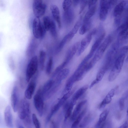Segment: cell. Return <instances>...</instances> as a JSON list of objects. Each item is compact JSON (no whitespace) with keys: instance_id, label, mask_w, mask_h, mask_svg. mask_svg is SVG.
Returning <instances> with one entry per match:
<instances>
[{"instance_id":"obj_1","label":"cell","mask_w":128,"mask_h":128,"mask_svg":"<svg viewBox=\"0 0 128 128\" xmlns=\"http://www.w3.org/2000/svg\"><path fill=\"white\" fill-rule=\"evenodd\" d=\"M38 58L36 55L31 58L28 64L26 72V80L28 82L38 72Z\"/></svg>"},{"instance_id":"obj_2","label":"cell","mask_w":128,"mask_h":128,"mask_svg":"<svg viewBox=\"0 0 128 128\" xmlns=\"http://www.w3.org/2000/svg\"><path fill=\"white\" fill-rule=\"evenodd\" d=\"M44 99L42 94L41 86L37 91L33 97V103L39 115L42 116L44 109Z\"/></svg>"},{"instance_id":"obj_3","label":"cell","mask_w":128,"mask_h":128,"mask_svg":"<svg viewBox=\"0 0 128 128\" xmlns=\"http://www.w3.org/2000/svg\"><path fill=\"white\" fill-rule=\"evenodd\" d=\"M32 32L34 37L36 39L42 38L46 31L40 18H35L32 24Z\"/></svg>"},{"instance_id":"obj_4","label":"cell","mask_w":128,"mask_h":128,"mask_svg":"<svg viewBox=\"0 0 128 128\" xmlns=\"http://www.w3.org/2000/svg\"><path fill=\"white\" fill-rule=\"evenodd\" d=\"M112 40V36L108 35L99 46L92 59L96 63L102 58L106 50L109 46Z\"/></svg>"},{"instance_id":"obj_5","label":"cell","mask_w":128,"mask_h":128,"mask_svg":"<svg viewBox=\"0 0 128 128\" xmlns=\"http://www.w3.org/2000/svg\"><path fill=\"white\" fill-rule=\"evenodd\" d=\"M19 118L23 120L30 116V104L26 99H22L19 102L18 111Z\"/></svg>"},{"instance_id":"obj_6","label":"cell","mask_w":128,"mask_h":128,"mask_svg":"<svg viewBox=\"0 0 128 128\" xmlns=\"http://www.w3.org/2000/svg\"><path fill=\"white\" fill-rule=\"evenodd\" d=\"M116 3L115 0H101L99 13L100 20L104 21L107 16L109 9L112 6Z\"/></svg>"},{"instance_id":"obj_7","label":"cell","mask_w":128,"mask_h":128,"mask_svg":"<svg viewBox=\"0 0 128 128\" xmlns=\"http://www.w3.org/2000/svg\"><path fill=\"white\" fill-rule=\"evenodd\" d=\"M46 5L41 0H34L32 3V9L35 18H40L45 14Z\"/></svg>"},{"instance_id":"obj_8","label":"cell","mask_w":128,"mask_h":128,"mask_svg":"<svg viewBox=\"0 0 128 128\" xmlns=\"http://www.w3.org/2000/svg\"><path fill=\"white\" fill-rule=\"evenodd\" d=\"M96 32V29L93 30L82 40L76 52L77 56H80L84 51L90 43L93 36Z\"/></svg>"},{"instance_id":"obj_9","label":"cell","mask_w":128,"mask_h":128,"mask_svg":"<svg viewBox=\"0 0 128 128\" xmlns=\"http://www.w3.org/2000/svg\"><path fill=\"white\" fill-rule=\"evenodd\" d=\"M38 75V72H37L29 82L24 92L25 96L28 99L32 98L34 92Z\"/></svg>"},{"instance_id":"obj_10","label":"cell","mask_w":128,"mask_h":128,"mask_svg":"<svg viewBox=\"0 0 128 128\" xmlns=\"http://www.w3.org/2000/svg\"><path fill=\"white\" fill-rule=\"evenodd\" d=\"M126 2L122 1L119 3L115 7L113 12L114 16L116 18L115 22L119 23L120 17L122 14L126 6Z\"/></svg>"},{"instance_id":"obj_11","label":"cell","mask_w":128,"mask_h":128,"mask_svg":"<svg viewBox=\"0 0 128 128\" xmlns=\"http://www.w3.org/2000/svg\"><path fill=\"white\" fill-rule=\"evenodd\" d=\"M11 104L14 112H17L19 102L18 88L17 87L14 86L12 91L10 97Z\"/></svg>"},{"instance_id":"obj_12","label":"cell","mask_w":128,"mask_h":128,"mask_svg":"<svg viewBox=\"0 0 128 128\" xmlns=\"http://www.w3.org/2000/svg\"><path fill=\"white\" fill-rule=\"evenodd\" d=\"M67 100L66 98L63 96L59 99L57 102L52 107L50 112L47 116L46 123H47L52 116L59 109Z\"/></svg>"},{"instance_id":"obj_13","label":"cell","mask_w":128,"mask_h":128,"mask_svg":"<svg viewBox=\"0 0 128 128\" xmlns=\"http://www.w3.org/2000/svg\"><path fill=\"white\" fill-rule=\"evenodd\" d=\"M4 118L6 125L8 128H14L12 114L9 105L8 106L4 111Z\"/></svg>"},{"instance_id":"obj_14","label":"cell","mask_w":128,"mask_h":128,"mask_svg":"<svg viewBox=\"0 0 128 128\" xmlns=\"http://www.w3.org/2000/svg\"><path fill=\"white\" fill-rule=\"evenodd\" d=\"M119 32L118 41H121L128 38V22L127 20L121 25L118 29Z\"/></svg>"},{"instance_id":"obj_15","label":"cell","mask_w":128,"mask_h":128,"mask_svg":"<svg viewBox=\"0 0 128 128\" xmlns=\"http://www.w3.org/2000/svg\"><path fill=\"white\" fill-rule=\"evenodd\" d=\"M51 12L54 19L56 22L58 28L60 29L61 23L59 9L56 5L52 4L50 7Z\"/></svg>"},{"instance_id":"obj_16","label":"cell","mask_w":128,"mask_h":128,"mask_svg":"<svg viewBox=\"0 0 128 128\" xmlns=\"http://www.w3.org/2000/svg\"><path fill=\"white\" fill-rule=\"evenodd\" d=\"M36 39L34 37L30 40L27 48L26 51L27 56L30 57L34 54L38 46V42Z\"/></svg>"},{"instance_id":"obj_17","label":"cell","mask_w":128,"mask_h":128,"mask_svg":"<svg viewBox=\"0 0 128 128\" xmlns=\"http://www.w3.org/2000/svg\"><path fill=\"white\" fill-rule=\"evenodd\" d=\"M80 42H78L72 45L68 50L64 60L69 63L74 56L77 52Z\"/></svg>"},{"instance_id":"obj_18","label":"cell","mask_w":128,"mask_h":128,"mask_svg":"<svg viewBox=\"0 0 128 128\" xmlns=\"http://www.w3.org/2000/svg\"><path fill=\"white\" fill-rule=\"evenodd\" d=\"M105 35V33L103 32L96 39L93 44L87 56L90 58L97 50Z\"/></svg>"},{"instance_id":"obj_19","label":"cell","mask_w":128,"mask_h":128,"mask_svg":"<svg viewBox=\"0 0 128 128\" xmlns=\"http://www.w3.org/2000/svg\"><path fill=\"white\" fill-rule=\"evenodd\" d=\"M114 90L112 89L108 93L105 98L100 104L99 106L100 109H102L104 108L106 104L110 103L111 102L112 98L114 95Z\"/></svg>"},{"instance_id":"obj_20","label":"cell","mask_w":128,"mask_h":128,"mask_svg":"<svg viewBox=\"0 0 128 128\" xmlns=\"http://www.w3.org/2000/svg\"><path fill=\"white\" fill-rule=\"evenodd\" d=\"M88 87L86 85L79 89L74 94L71 101L76 104L77 100L85 92Z\"/></svg>"},{"instance_id":"obj_21","label":"cell","mask_w":128,"mask_h":128,"mask_svg":"<svg viewBox=\"0 0 128 128\" xmlns=\"http://www.w3.org/2000/svg\"><path fill=\"white\" fill-rule=\"evenodd\" d=\"M46 56V53L44 51L42 50L40 51L38 58V64L40 70L42 71H43L45 68Z\"/></svg>"},{"instance_id":"obj_22","label":"cell","mask_w":128,"mask_h":128,"mask_svg":"<svg viewBox=\"0 0 128 128\" xmlns=\"http://www.w3.org/2000/svg\"><path fill=\"white\" fill-rule=\"evenodd\" d=\"M87 102L86 100H84L80 102L77 105L71 116V119L72 120H74L76 119L79 114L82 108Z\"/></svg>"},{"instance_id":"obj_23","label":"cell","mask_w":128,"mask_h":128,"mask_svg":"<svg viewBox=\"0 0 128 128\" xmlns=\"http://www.w3.org/2000/svg\"><path fill=\"white\" fill-rule=\"evenodd\" d=\"M76 104L71 101L66 103L64 106L65 111L64 115V120H66L70 116L74 106Z\"/></svg>"},{"instance_id":"obj_24","label":"cell","mask_w":128,"mask_h":128,"mask_svg":"<svg viewBox=\"0 0 128 128\" xmlns=\"http://www.w3.org/2000/svg\"><path fill=\"white\" fill-rule=\"evenodd\" d=\"M96 8V4L88 8V10L84 16L83 20V22L88 21L90 20V18L95 14Z\"/></svg>"},{"instance_id":"obj_25","label":"cell","mask_w":128,"mask_h":128,"mask_svg":"<svg viewBox=\"0 0 128 128\" xmlns=\"http://www.w3.org/2000/svg\"><path fill=\"white\" fill-rule=\"evenodd\" d=\"M72 39L68 34L65 36L59 43L56 50V53L57 54L60 52L65 44Z\"/></svg>"},{"instance_id":"obj_26","label":"cell","mask_w":128,"mask_h":128,"mask_svg":"<svg viewBox=\"0 0 128 128\" xmlns=\"http://www.w3.org/2000/svg\"><path fill=\"white\" fill-rule=\"evenodd\" d=\"M91 25V20H90L88 21L83 22L82 25L81 26L79 32L80 34L83 35L86 33L90 29Z\"/></svg>"},{"instance_id":"obj_27","label":"cell","mask_w":128,"mask_h":128,"mask_svg":"<svg viewBox=\"0 0 128 128\" xmlns=\"http://www.w3.org/2000/svg\"><path fill=\"white\" fill-rule=\"evenodd\" d=\"M120 72V71L117 69L113 66L108 76L109 81L110 82L114 81L118 76Z\"/></svg>"},{"instance_id":"obj_28","label":"cell","mask_w":128,"mask_h":128,"mask_svg":"<svg viewBox=\"0 0 128 128\" xmlns=\"http://www.w3.org/2000/svg\"><path fill=\"white\" fill-rule=\"evenodd\" d=\"M86 108L84 109L81 112L78 114L75 121L72 124L71 126V128H76L80 123L82 120L86 112Z\"/></svg>"},{"instance_id":"obj_29","label":"cell","mask_w":128,"mask_h":128,"mask_svg":"<svg viewBox=\"0 0 128 128\" xmlns=\"http://www.w3.org/2000/svg\"><path fill=\"white\" fill-rule=\"evenodd\" d=\"M53 64V58L52 56H50L48 59L46 67V72L47 75H49L51 73Z\"/></svg>"},{"instance_id":"obj_30","label":"cell","mask_w":128,"mask_h":128,"mask_svg":"<svg viewBox=\"0 0 128 128\" xmlns=\"http://www.w3.org/2000/svg\"><path fill=\"white\" fill-rule=\"evenodd\" d=\"M52 20L48 16L44 17L43 24L46 31H49Z\"/></svg>"},{"instance_id":"obj_31","label":"cell","mask_w":128,"mask_h":128,"mask_svg":"<svg viewBox=\"0 0 128 128\" xmlns=\"http://www.w3.org/2000/svg\"><path fill=\"white\" fill-rule=\"evenodd\" d=\"M64 12L65 18L68 23H70L72 21L74 16V12L70 8L67 11Z\"/></svg>"},{"instance_id":"obj_32","label":"cell","mask_w":128,"mask_h":128,"mask_svg":"<svg viewBox=\"0 0 128 128\" xmlns=\"http://www.w3.org/2000/svg\"><path fill=\"white\" fill-rule=\"evenodd\" d=\"M49 31L51 35L54 38H56L57 36L56 27L55 23L52 20L50 26Z\"/></svg>"},{"instance_id":"obj_33","label":"cell","mask_w":128,"mask_h":128,"mask_svg":"<svg viewBox=\"0 0 128 128\" xmlns=\"http://www.w3.org/2000/svg\"><path fill=\"white\" fill-rule=\"evenodd\" d=\"M92 118V116L90 114L87 115L83 119L79 125L80 128H83L90 122Z\"/></svg>"},{"instance_id":"obj_34","label":"cell","mask_w":128,"mask_h":128,"mask_svg":"<svg viewBox=\"0 0 128 128\" xmlns=\"http://www.w3.org/2000/svg\"><path fill=\"white\" fill-rule=\"evenodd\" d=\"M82 18L81 17H80V19L77 21L74 26L70 31L74 35L79 29L81 26L82 22Z\"/></svg>"},{"instance_id":"obj_35","label":"cell","mask_w":128,"mask_h":128,"mask_svg":"<svg viewBox=\"0 0 128 128\" xmlns=\"http://www.w3.org/2000/svg\"><path fill=\"white\" fill-rule=\"evenodd\" d=\"M108 113L109 111L108 110H106L102 113L100 115L99 120L96 124H99L105 121Z\"/></svg>"},{"instance_id":"obj_36","label":"cell","mask_w":128,"mask_h":128,"mask_svg":"<svg viewBox=\"0 0 128 128\" xmlns=\"http://www.w3.org/2000/svg\"><path fill=\"white\" fill-rule=\"evenodd\" d=\"M107 70L104 66H103L98 72L96 79L99 82L102 80Z\"/></svg>"},{"instance_id":"obj_37","label":"cell","mask_w":128,"mask_h":128,"mask_svg":"<svg viewBox=\"0 0 128 128\" xmlns=\"http://www.w3.org/2000/svg\"><path fill=\"white\" fill-rule=\"evenodd\" d=\"M72 4V0H65L63 2L62 6V8L64 12L68 10L70 8Z\"/></svg>"},{"instance_id":"obj_38","label":"cell","mask_w":128,"mask_h":128,"mask_svg":"<svg viewBox=\"0 0 128 128\" xmlns=\"http://www.w3.org/2000/svg\"><path fill=\"white\" fill-rule=\"evenodd\" d=\"M32 117V122L36 128H40V123L36 114H33Z\"/></svg>"},{"instance_id":"obj_39","label":"cell","mask_w":128,"mask_h":128,"mask_svg":"<svg viewBox=\"0 0 128 128\" xmlns=\"http://www.w3.org/2000/svg\"><path fill=\"white\" fill-rule=\"evenodd\" d=\"M126 98L122 97L120 100L119 101V106L120 110L121 111L123 110L125 106L124 100Z\"/></svg>"},{"instance_id":"obj_40","label":"cell","mask_w":128,"mask_h":128,"mask_svg":"<svg viewBox=\"0 0 128 128\" xmlns=\"http://www.w3.org/2000/svg\"><path fill=\"white\" fill-rule=\"evenodd\" d=\"M88 0H82L81 2L80 9L79 12V13H81L84 10V8L86 7L87 4L88 3Z\"/></svg>"},{"instance_id":"obj_41","label":"cell","mask_w":128,"mask_h":128,"mask_svg":"<svg viewBox=\"0 0 128 128\" xmlns=\"http://www.w3.org/2000/svg\"><path fill=\"white\" fill-rule=\"evenodd\" d=\"M97 1H98L96 0H88V8H89L96 4Z\"/></svg>"},{"instance_id":"obj_42","label":"cell","mask_w":128,"mask_h":128,"mask_svg":"<svg viewBox=\"0 0 128 128\" xmlns=\"http://www.w3.org/2000/svg\"><path fill=\"white\" fill-rule=\"evenodd\" d=\"M106 124L105 121L102 122L98 125H96L95 126L96 128H104Z\"/></svg>"},{"instance_id":"obj_43","label":"cell","mask_w":128,"mask_h":128,"mask_svg":"<svg viewBox=\"0 0 128 128\" xmlns=\"http://www.w3.org/2000/svg\"><path fill=\"white\" fill-rule=\"evenodd\" d=\"M99 82L96 79L94 80L91 83L90 86L89 88H91L95 84L98 83Z\"/></svg>"},{"instance_id":"obj_44","label":"cell","mask_w":128,"mask_h":128,"mask_svg":"<svg viewBox=\"0 0 128 128\" xmlns=\"http://www.w3.org/2000/svg\"><path fill=\"white\" fill-rule=\"evenodd\" d=\"M80 1L79 0H73L72 1V4L74 6H76L78 4Z\"/></svg>"},{"instance_id":"obj_45","label":"cell","mask_w":128,"mask_h":128,"mask_svg":"<svg viewBox=\"0 0 128 128\" xmlns=\"http://www.w3.org/2000/svg\"><path fill=\"white\" fill-rule=\"evenodd\" d=\"M128 123L127 122H125L123 124L120 126L118 128H128Z\"/></svg>"},{"instance_id":"obj_46","label":"cell","mask_w":128,"mask_h":128,"mask_svg":"<svg viewBox=\"0 0 128 128\" xmlns=\"http://www.w3.org/2000/svg\"><path fill=\"white\" fill-rule=\"evenodd\" d=\"M50 128H56V124L55 122L52 121L51 122Z\"/></svg>"},{"instance_id":"obj_47","label":"cell","mask_w":128,"mask_h":128,"mask_svg":"<svg viewBox=\"0 0 128 128\" xmlns=\"http://www.w3.org/2000/svg\"><path fill=\"white\" fill-rule=\"evenodd\" d=\"M18 128H25L22 126H18Z\"/></svg>"}]
</instances>
